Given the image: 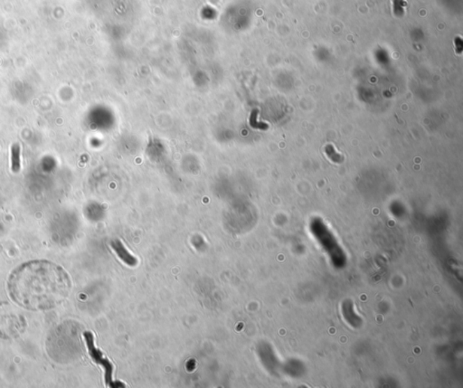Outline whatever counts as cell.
Returning a JSON list of instances; mask_svg holds the SVG:
<instances>
[{
  "label": "cell",
  "instance_id": "obj_1",
  "mask_svg": "<svg viewBox=\"0 0 463 388\" xmlns=\"http://www.w3.org/2000/svg\"><path fill=\"white\" fill-rule=\"evenodd\" d=\"M72 283L59 265L48 261H31L20 265L10 274L8 290L18 306L33 311H48L68 297Z\"/></svg>",
  "mask_w": 463,
  "mask_h": 388
},
{
  "label": "cell",
  "instance_id": "obj_2",
  "mask_svg": "<svg viewBox=\"0 0 463 388\" xmlns=\"http://www.w3.org/2000/svg\"><path fill=\"white\" fill-rule=\"evenodd\" d=\"M85 337H86L87 345L88 348H89L91 356L93 357V359L96 360L97 364L103 366V368H105V371L106 383H107V385H112H112H114V382H112V371H114L112 369H114V366H112V363L109 362L108 360L103 357V354L94 347L93 337V335H91V333H86Z\"/></svg>",
  "mask_w": 463,
  "mask_h": 388
},
{
  "label": "cell",
  "instance_id": "obj_3",
  "mask_svg": "<svg viewBox=\"0 0 463 388\" xmlns=\"http://www.w3.org/2000/svg\"><path fill=\"white\" fill-rule=\"evenodd\" d=\"M112 246L116 253H117L119 258L123 260L124 264L130 265V267H135L138 261L132 255V253L128 252V250L125 248L123 244L119 242V241H116V242L112 244Z\"/></svg>",
  "mask_w": 463,
  "mask_h": 388
},
{
  "label": "cell",
  "instance_id": "obj_4",
  "mask_svg": "<svg viewBox=\"0 0 463 388\" xmlns=\"http://www.w3.org/2000/svg\"><path fill=\"white\" fill-rule=\"evenodd\" d=\"M20 167V146L13 144L11 148V169L14 172H17Z\"/></svg>",
  "mask_w": 463,
  "mask_h": 388
}]
</instances>
